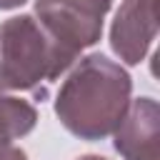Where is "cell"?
I'll return each instance as SVG.
<instances>
[{"instance_id": "3", "label": "cell", "mask_w": 160, "mask_h": 160, "mask_svg": "<svg viewBox=\"0 0 160 160\" xmlns=\"http://www.w3.org/2000/svg\"><path fill=\"white\" fill-rule=\"evenodd\" d=\"M110 8L112 0H32L35 20L70 65L100 40Z\"/></svg>"}, {"instance_id": "2", "label": "cell", "mask_w": 160, "mask_h": 160, "mask_svg": "<svg viewBox=\"0 0 160 160\" xmlns=\"http://www.w3.org/2000/svg\"><path fill=\"white\" fill-rule=\"evenodd\" d=\"M72 65L60 55L32 12L10 15L0 22V90L30 92L55 82Z\"/></svg>"}, {"instance_id": "7", "label": "cell", "mask_w": 160, "mask_h": 160, "mask_svg": "<svg viewBox=\"0 0 160 160\" xmlns=\"http://www.w3.org/2000/svg\"><path fill=\"white\" fill-rule=\"evenodd\" d=\"M0 160H30V158L22 148L10 142V145H0Z\"/></svg>"}, {"instance_id": "6", "label": "cell", "mask_w": 160, "mask_h": 160, "mask_svg": "<svg viewBox=\"0 0 160 160\" xmlns=\"http://www.w3.org/2000/svg\"><path fill=\"white\" fill-rule=\"evenodd\" d=\"M38 125V110L30 100L0 90V145H10L30 135Z\"/></svg>"}, {"instance_id": "8", "label": "cell", "mask_w": 160, "mask_h": 160, "mask_svg": "<svg viewBox=\"0 0 160 160\" xmlns=\"http://www.w3.org/2000/svg\"><path fill=\"white\" fill-rule=\"evenodd\" d=\"M28 0H0V10H15V8H22Z\"/></svg>"}, {"instance_id": "5", "label": "cell", "mask_w": 160, "mask_h": 160, "mask_svg": "<svg viewBox=\"0 0 160 160\" xmlns=\"http://www.w3.org/2000/svg\"><path fill=\"white\" fill-rule=\"evenodd\" d=\"M160 108L150 95L130 100L122 120L112 130V148L122 160H158Z\"/></svg>"}, {"instance_id": "1", "label": "cell", "mask_w": 160, "mask_h": 160, "mask_svg": "<svg viewBox=\"0 0 160 160\" xmlns=\"http://www.w3.org/2000/svg\"><path fill=\"white\" fill-rule=\"evenodd\" d=\"M130 100V72L105 52H88L65 72L55 92L52 110L70 135L95 142L112 135Z\"/></svg>"}, {"instance_id": "9", "label": "cell", "mask_w": 160, "mask_h": 160, "mask_svg": "<svg viewBox=\"0 0 160 160\" xmlns=\"http://www.w3.org/2000/svg\"><path fill=\"white\" fill-rule=\"evenodd\" d=\"M75 160H108V158H102V155H95V152H88V155H80V158H75Z\"/></svg>"}, {"instance_id": "4", "label": "cell", "mask_w": 160, "mask_h": 160, "mask_svg": "<svg viewBox=\"0 0 160 160\" xmlns=\"http://www.w3.org/2000/svg\"><path fill=\"white\" fill-rule=\"evenodd\" d=\"M158 35V0H122L110 22V50L125 65H140Z\"/></svg>"}]
</instances>
